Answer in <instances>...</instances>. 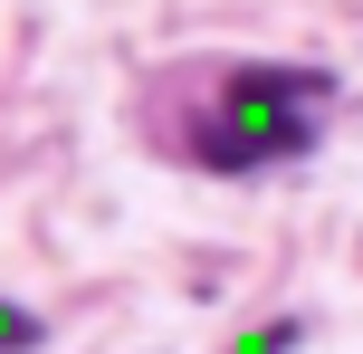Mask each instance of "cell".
I'll return each instance as SVG.
<instances>
[{"instance_id": "3", "label": "cell", "mask_w": 363, "mask_h": 354, "mask_svg": "<svg viewBox=\"0 0 363 354\" xmlns=\"http://www.w3.org/2000/svg\"><path fill=\"white\" fill-rule=\"evenodd\" d=\"M287 345H296V326H258V336L239 345V354H287Z\"/></svg>"}, {"instance_id": "2", "label": "cell", "mask_w": 363, "mask_h": 354, "mask_svg": "<svg viewBox=\"0 0 363 354\" xmlns=\"http://www.w3.org/2000/svg\"><path fill=\"white\" fill-rule=\"evenodd\" d=\"M19 345H38V316H19V306H0V354H19Z\"/></svg>"}, {"instance_id": "1", "label": "cell", "mask_w": 363, "mask_h": 354, "mask_svg": "<svg viewBox=\"0 0 363 354\" xmlns=\"http://www.w3.org/2000/svg\"><path fill=\"white\" fill-rule=\"evenodd\" d=\"M325 77L315 67H230L211 96V125L191 134V163L211 172H258V163H296L325 125Z\"/></svg>"}]
</instances>
